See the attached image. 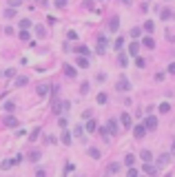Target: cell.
I'll return each mask as SVG.
<instances>
[{"label":"cell","mask_w":175,"mask_h":177,"mask_svg":"<svg viewBox=\"0 0 175 177\" xmlns=\"http://www.w3.org/2000/svg\"><path fill=\"white\" fill-rule=\"evenodd\" d=\"M122 44H124V40H122V38H118V40H115V49H122Z\"/></svg>","instance_id":"40"},{"label":"cell","mask_w":175,"mask_h":177,"mask_svg":"<svg viewBox=\"0 0 175 177\" xmlns=\"http://www.w3.org/2000/svg\"><path fill=\"white\" fill-rule=\"evenodd\" d=\"M142 44H144L146 49H153V47H155V40H153V38H148V36H146V38L142 40Z\"/></svg>","instance_id":"15"},{"label":"cell","mask_w":175,"mask_h":177,"mask_svg":"<svg viewBox=\"0 0 175 177\" xmlns=\"http://www.w3.org/2000/svg\"><path fill=\"white\" fill-rule=\"evenodd\" d=\"M133 135H135V140H142V137L146 135V126H144V124H138L135 129H133Z\"/></svg>","instance_id":"5"},{"label":"cell","mask_w":175,"mask_h":177,"mask_svg":"<svg viewBox=\"0 0 175 177\" xmlns=\"http://www.w3.org/2000/svg\"><path fill=\"white\" fill-rule=\"evenodd\" d=\"M118 124H120L118 120H109V122H107V129H109V133H111V137H115V135L120 133V126H118Z\"/></svg>","instance_id":"2"},{"label":"cell","mask_w":175,"mask_h":177,"mask_svg":"<svg viewBox=\"0 0 175 177\" xmlns=\"http://www.w3.org/2000/svg\"><path fill=\"white\" fill-rule=\"evenodd\" d=\"M20 40H29V31H27V29L20 31Z\"/></svg>","instance_id":"31"},{"label":"cell","mask_w":175,"mask_h":177,"mask_svg":"<svg viewBox=\"0 0 175 177\" xmlns=\"http://www.w3.org/2000/svg\"><path fill=\"white\" fill-rule=\"evenodd\" d=\"M166 38L173 42V40H175V31H166Z\"/></svg>","instance_id":"42"},{"label":"cell","mask_w":175,"mask_h":177,"mask_svg":"<svg viewBox=\"0 0 175 177\" xmlns=\"http://www.w3.org/2000/svg\"><path fill=\"white\" fill-rule=\"evenodd\" d=\"M144 126H146V131H155V129H158V117H155V115H148V117L144 120Z\"/></svg>","instance_id":"3"},{"label":"cell","mask_w":175,"mask_h":177,"mask_svg":"<svg viewBox=\"0 0 175 177\" xmlns=\"http://www.w3.org/2000/svg\"><path fill=\"white\" fill-rule=\"evenodd\" d=\"M84 129H87V131H89V133H93V131H95V129H98V124H95V122H93V120H89V122H87V124H84Z\"/></svg>","instance_id":"19"},{"label":"cell","mask_w":175,"mask_h":177,"mask_svg":"<svg viewBox=\"0 0 175 177\" xmlns=\"http://www.w3.org/2000/svg\"><path fill=\"white\" fill-rule=\"evenodd\" d=\"M104 47H107V38L100 36V38H98V53H100V56H104Z\"/></svg>","instance_id":"8"},{"label":"cell","mask_w":175,"mask_h":177,"mask_svg":"<svg viewBox=\"0 0 175 177\" xmlns=\"http://www.w3.org/2000/svg\"><path fill=\"white\" fill-rule=\"evenodd\" d=\"M168 162H171V155H168V153L160 155V157H158V168H164V166H166Z\"/></svg>","instance_id":"7"},{"label":"cell","mask_w":175,"mask_h":177,"mask_svg":"<svg viewBox=\"0 0 175 177\" xmlns=\"http://www.w3.org/2000/svg\"><path fill=\"white\" fill-rule=\"evenodd\" d=\"M71 142H73V135H71V133L64 129V131H62V144H67V146H69Z\"/></svg>","instance_id":"11"},{"label":"cell","mask_w":175,"mask_h":177,"mask_svg":"<svg viewBox=\"0 0 175 177\" xmlns=\"http://www.w3.org/2000/svg\"><path fill=\"white\" fill-rule=\"evenodd\" d=\"M122 2H124V5H131V0H122Z\"/></svg>","instance_id":"47"},{"label":"cell","mask_w":175,"mask_h":177,"mask_svg":"<svg viewBox=\"0 0 175 177\" xmlns=\"http://www.w3.org/2000/svg\"><path fill=\"white\" fill-rule=\"evenodd\" d=\"M140 33H142V31H140V29H138V27H135V29H133V31H131V36H133V38H140Z\"/></svg>","instance_id":"39"},{"label":"cell","mask_w":175,"mask_h":177,"mask_svg":"<svg viewBox=\"0 0 175 177\" xmlns=\"http://www.w3.org/2000/svg\"><path fill=\"white\" fill-rule=\"evenodd\" d=\"M58 124L62 126V129H67V120H64V117H60V120H58Z\"/></svg>","instance_id":"43"},{"label":"cell","mask_w":175,"mask_h":177,"mask_svg":"<svg viewBox=\"0 0 175 177\" xmlns=\"http://www.w3.org/2000/svg\"><path fill=\"white\" fill-rule=\"evenodd\" d=\"M29 157H31V162L40 160V150H31V155H29Z\"/></svg>","instance_id":"29"},{"label":"cell","mask_w":175,"mask_h":177,"mask_svg":"<svg viewBox=\"0 0 175 177\" xmlns=\"http://www.w3.org/2000/svg\"><path fill=\"white\" fill-rule=\"evenodd\" d=\"M153 29H155V24H153L151 20H146V22H144V31H148V33H151Z\"/></svg>","instance_id":"26"},{"label":"cell","mask_w":175,"mask_h":177,"mask_svg":"<svg viewBox=\"0 0 175 177\" xmlns=\"http://www.w3.org/2000/svg\"><path fill=\"white\" fill-rule=\"evenodd\" d=\"M89 155H91L93 160H100V150H98L95 146H91V148H89Z\"/></svg>","instance_id":"24"},{"label":"cell","mask_w":175,"mask_h":177,"mask_svg":"<svg viewBox=\"0 0 175 177\" xmlns=\"http://www.w3.org/2000/svg\"><path fill=\"white\" fill-rule=\"evenodd\" d=\"M56 7H60V9H64V7H67V0H56Z\"/></svg>","instance_id":"36"},{"label":"cell","mask_w":175,"mask_h":177,"mask_svg":"<svg viewBox=\"0 0 175 177\" xmlns=\"http://www.w3.org/2000/svg\"><path fill=\"white\" fill-rule=\"evenodd\" d=\"M124 164H127L129 168H133V164H135V155H131V153H129L127 157H124Z\"/></svg>","instance_id":"16"},{"label":"cell","mask_w":175,"mask_h":177,"mask_svg":"<svg viewBox=\"0 0 175 177\" xmlns=\"http://www.w3.org/2000/svg\"><path fill=\"white\" fill-rule=\"evenodd\" d=\"M168 109H171L168 102H162V104H160V111H162V113H168Z\"/></svg>","instance_id":"28"},{"label":"cell","mask_w":175,"mask_h":177,"mask_svg":"<svg viewBox=\"0 0 175 177\" xmlns=\"http://www.w3.org/2000/svg\"><path fill=\"white\" fill-rule=\"evenodd\" d=\"M120 124L124 126V131H129L131 126H133V124H131V115H129V113H122V115H120Z\"/></svg>","instance_id":"4"},{"label":"cell","mask_w":175,"mask_h":177,"mask_svg":"<svg viewBox=\"0 0 175 177\" xmlns=\"http://www.w3.org/2000/svg\"><path fill=\"white\" fill-rule=\"evenodd\" d=\"M9 5H11V7H18V5H20V0H9Z\"/></svg>","instance_id":"45"},{"label":"cell","mask_w":175,"mask_h":177,"mask_svg":"<svg viewBox=\"0 0 175 177\" xmlns=\"http://www.w3.org/2000/svg\"><path fill=\"white\" fill-rule=\"evenodd\" d=\"M118 27H120V18H118V16H113V18L109 20V31H111V33H115V31H118Z\"/></svg>","instance_id":"6"},{"label":"cell","mask_w":175,"mask_h":177,"mask_svg":"<svg viewBox=\"0 0 175 177\" xmlns=\"http://www.w3.org/2000/svg\"><path fill=\"white\" fill-rule=\"evenodd\" d=\"M20 27H22V29H29V27H31V20H22Z\"/></svg>","instance_id":"34"},{"label":"cell","mask_w":175,"mask_h":177,"mask_svg":"<svg viewBox=\"0 0 175 177\" xmlns=\"http://www.w3.org/2000/svg\"><path fill=\"white\" fill-rule=\"evenodd\" d=\"M129 89H131V84H129V80H127V78H122V80L118 82V91H122V93H124V91H129Z\"/></svg>","instance_id":"9"},{"label":"cell","mask_w":175,"mask_h":177,"mask_svg":"<svg viewBox=\"0 0 175 177\" xmlns=\"http://www.w3.org/2000/svg\"><path fill=\"white\" fill-rule=\"evenodd\" d=\"M64 73L69 75V78H76V75H78V73H76V69H73V66H69V64L64 66Z\"/></svg>","instance_id":"23"},{"label":"cell","mask_w":175,"mask_h":177,"mask_svg":"<svg viewBox=\"0 0 175 177\" xmlns=\"http://www.w3.org/2000/svg\"><path fill=\"white\" fill-rule=\"evenodd\" d=\"M127 177H140V175H138V170H135V168H129V173H127Z\"/></svg>","instance_id":"35"},{"label":"cell","mask_w":175,"mask_h":177,"mask_svg":"<svg viewBox=\"0 0 175 177\" xmlns=\"http://www.w3.org/2000/svg\"><path fill=\"white\" fill-rule=\"evenodd\" d=\"M36 33H38V38H44L47 36V29L42 27V24H36Z\"/></svg>","instance_id":"20"},{"label":"cell","mask_w":175,"mask_h":177,"mask_svg":"<svg viewBox=\"0 0 175 177\" xmlns=\"http://www.w3.org/2000/svg\"><path fill=\"white\" fill-rule=\"evenodd\" d=\"M27 82H29V78H27V75H20V78H16V86H24Z\"/></svg>","instance_id":"18"},{"label":"cell","mask_w":175,"mask_h":177,"mask_svg":"<svg viewBox=\"0 0 175 177\" xmlns=\"http://www.w3.org/2000/svg\"><path fill=\"white\" fill-rule=\"evenodd\" d=\"M107 102H109V95H107L104 91H100V93H98V104H107Z\"/></svg>","instance_id":"14"},{"label":"cell","mask_w":175,"mask_h":177,"mask_svg":"<svg viewBox=\"0 0 175 177\" xmlns=\"http://www.w3.org/2000/svg\"><path fill=\"white\" fill-rule=\"evenodd\" d=\"M168 73H175V62H171V64H168Z\"/></svg>","instance_id":"44"},{"label":"cell","mask_w":175,"mask_h":177,"mask_svg":"<svg viewBox=\"0 0 175 177\" xmlns=\"http://www.w3.org/2000/svg\"><path fill=\"white\" fill-rule=\"evenodd\" d=\"M2 109H5L7 113H13V111H16V104L11 102V100H9V102H5V106H2Z\"/></svg>","instance_id":"22"},{"label":"cell","mask_w":175,"mask_h":177,"mask_svg":"<svg viewBox=\"0 0 175 177\" xmlns=\"http://www.w3.org/2000/svg\"><path fill=\"white\" fill-rule=\"evenodd\" d=\"M49 89H51L49 84H40V86H38V95H47V93H49Z\"/></svg>","instance_id":"21"},{"label":"cell","mask_w":175,"mask_h":177,"mask_svg":"<svg viewBox=\"0 0 175 177\" xmlns=\"http://www.w3.org/2000/svg\"><path fill=\"white\" fill-rule=\"evenodd\" d=\"M73 133H76V137L82 140V126H76V131H73Z\"/></svg>","instance_id":"37"},{"label":"cell","mask_w":175,"mask_h":177,"mask_svg":"<svg viewBox=\"0 0 175 177\" xmlns=\"http://www.w3.org/2000/svg\"><path fill=\"white\" fill-rule=\"evenodd\" d=\"M160 16H162V20H168V16H171V11H168V9H162V11H160Z\"/></svg>","instance_id":"30"},{"label":"cell","mask_w":175,"mask_h":177,"mask_svg":"<svg viewBox=\"0 0 175 177\" xmlns=\"http://www.w3.org/2000/svg\"><path fill=\"white\" fill-rule=\"evenodd\" d=\"M118 170H120V164H118V162L109 164V166H107V177H109V175H113V173H118Z\"/></svg>","instance_id":"12"},{"label":"cell","mask_w":175,"mask_h":177,"mask_svg":"<svg viewBox=\"0 0 175 177\" xmlns=\"http://www.w3.org/2000/svg\"><path fill=\"white\" fill-rule=\"evenodd\" d=\"M22 162V157L18 155V157H11V160H5L2 164H0V168H2V170H9L11 166H16V164H20Z\"/></svg>","instance_id":"1"},{"label":"cell","mask_w":175,"mask_h":177,"mask_svg":"<svg viewBox=\"0 0 175 177\" xmlns=\"http://www.w3.org/2000/svg\"><path fill=\"white\" fill-rule=\"evenodd\" d=\"M5 124H7V126H9V129H13V126H18V120H16V117H11V115H9V117H5Z\"/></svg>","instance_id":"17"},{"label":"cell","mask_w":175,"mask_h":177,"mask_svg":"<svg viewBox=\"0 0 175 177\" xmlns=\"http://www.w3.org/2000/svg\"><path fill=\"white\" fill-rule=\"evenodd\" d=\"M144 173H146V175H155V166H151V164H144Z\"/></svg>","instance_id":"25"},{"label":"cell","mask_w":175,"mask_h":177,"mask_svg":"<svg viewBox=\"0 0 175 177\" xmlns=\"http://www.w3.org/2000/svg\"><path fill=\"white\" fill-rule=\"evenodd\" d=\"M173 153H175V144H173Z\"/></svg>","instance_id":"48"},{"label":"cell","mask_w":175,"mask_h":177,"mask_svg":"<svg viewBox=\"0 0 175 177\" xmlns=\"http://www.w3.org/2000/svg\"><path fill=\"white\" fill-rule=\"evenodd\" d=\"M118 62H120L122 66H127V64H129V60H127V56H120V58H118Z\"/></svg>","instance_id":"33"},{"label":"cell","mask_w":175,"mask_h":177,"mask_svg":"<svg viewBox=\"0 0 175 177\" xmlns=\"http://www.w3.org/2000/svg\"><path fill=\"white\" fill-rule=\"evenodd\" d=\"M135 64H138V66H140V69H142V66H144V64H146V62H144V60H142V58H135Z\"/></svg>","instance_id":"41"},{"label":"cell","mask_w":175,"mask_h":177,"mask_svg":"<svg viewBox=\"0 0 175 177\" xmlns=\"http://www.w3.org/2000/svg\"><path fill=\"white\" fill-rule=\"evenodd\" d=\"M129 51H131V56H138L140 53V42H131L129 44Z\"/></svg>","instance_id":"13"},{"label":"cell","mask_w":175,"mask_h":177,"mask_svg":"<svg viewBox=\"0 0 175 177\" xmlns=\"http://www.w3.org/2000/svg\"><path fill=\"white\" fill-rule=\"evenodd\" d=\"M140 160H142L144 164H148V162L153 160V153H151V150H142V153H140Z\"/></svg>","instance_id":"10"},{"label":"cell","mask_w":175,"mask_h":177,"mask_svg":"<svg viewBox=\"0 0 175 177\" xmlns=\"http://www.w3.org/2000/svg\"><path fill=\"white\" fill-rule=\"evenodd\" d=\"M78 53H80V56H89V49H87V47H78Z\"/></svg>","instance_id":"32"},{"label":"cell","mask_w":175,"mask_h":177,"mask_svg":"<svg viewBox=\"0 0 175 177\" xmlns=\"http://www.w3.org/2000/svg\"><path fill=\"white\" fill-rule=\"evenodd\" d=\"M13 16H16L13 9H7V11H5V18H13Z\"/></svg>","instance_id":"38"},{"label":"cell","mask_w":175,"mask_h":177,"mask_svg":"<svg viewBox=\"0 0 175 177\" xmlns=\"http://www.w3.org/2000/svg\"><path fill=\"white\" fill-rule=\"evenodd\" d=\"M38 177H47V175H44V170H38Z\"/></svg>","instance_id":"46"},{"label":"cell","mask_w":175,"mask_h":177,"mask_svg":"<svg viewBox=\"0 0 175 177\" xmlns=\"http://www.w3.org/2000/svg\"><path fill=\"white\" fill-rule=\"evenodd\" d=\"M78 64H80L82 69H87V66H89V60H87V58L82 56V58H78Z\"/></svg>","instance_id":"27"}]
</instances>
